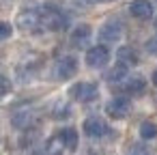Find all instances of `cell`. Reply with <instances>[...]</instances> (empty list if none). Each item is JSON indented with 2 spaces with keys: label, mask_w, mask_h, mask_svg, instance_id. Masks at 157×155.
<instances>
[{
  "label": "cell",
  "mask_w": 157,
  "mask_h": 155,
  "mask_svg": "<svg viewBox=\"0 0 157 155\" xmlns=\"http://www.w3.org/2000/svg\"><path fill=\"white\" fill-rule=\"evenodd\" d=\"M69 26V17L63 15L58 9H43L41 11V28L45 30H65Z\"/></svg>",
  "instance_id": "cell-1"
},
{
  "label": "cell",
  "mask_w": 157,
  "mask_h": 155,
  "mask_svg": "<svg viewBox=\"0 0 157 155\" xmlns=\"http://www.w3.org/2000/svg\"><path fill=\"white\" fill-rule=\"evenodd\" d=\"M17 26L24 33H37V30H41V11H35V9L22 11L17 15Z\"/></svg>",
  "instance_id": "cell-2"
},
{
  "label": "cell",
  "mask_w": 157,
  "mask_h": 155,
  "mask_svg": "<svg viewBox=\"0 0 157 155\" xmlns=\"http://www.w3.org/2000/svg\"><path fill=\"white\" fill-rule=\"evenodd\" d=\"M97 95H99V91H97V84H93V82H78L71 88V97L75 101H82V103L95 101Z\"/></svg>",
  "instance_id": "cell-3"
},
{
  "label": "cell",
  "mask_w": 157,
  "mask_h": 155,
  "mask_svg": "<svg viewBox=\"0 0 157 155\" xmlns=\"http://www.w3.org/2000/svg\"><path fill=\"white\" fill-rule=\"evenodd\" d=\"M108 60H110V50H108L105 45H95V48H90V50L86 52V65L93 67V69L105 67Z\"/></svg>",
  "instance_id": "cell-4"
},
{
  "label": "cell",
  "mask_w": 157,
  "mask_h": 155,
  "mask_svg": "<svg viewBox=\"0 0 157 155\" xmlns=\"http://www.w3.org/2000/svg\"><path fill=\"white\" fill-rule=\"evenodd\" d=\"M129 110H131V103H129L127 97H114V99H110L108 106H105L108 116H110V118H116V121L125 118V116L129 114Z\"/></svg>",
  "instance_id": "cell-5"
},
{
  "label": "cell",
  "mask_w": 157,
  "mask_h": 155,
  "mask_svg": "<svg viewBox=\"0 0 157 155\" xmlns=\"http://www.w3.org/2000/svg\"><path fill=\"white\" fill-rule=\"evenodd\" d=\"M54 71H56V78H58V80H69V78H73L75 71H78V60H75V56H63V58L56 63Z\"/></svg>",
  "instance_id": "cell-6"
},
{
  "label": "cell",
  "mask_w": 157,
  "mask_h": 155,
  "mask_svg": "<svg viewBox=\"0 0 157 155\" xmlns=\"http://www.w3.org/2000/svg\"><path fill=\"white\" fill-rule=\"evenodd\" d=\"M108 131H110L108 123H103V121L97 118V116H90V118L84 121V134L90 136V138H101V136H105Z\"/></svg>",
  "instance_id": "cell-7"
},
{
  "label": "cell",
  "mask_w": 157,
  "mask_h": 155,
  "mask_svg": "<svg viewBox=\"0 0 157 155\" xmlns=\"http://www.w3.org/2000/svg\"><path fill=\"white\" fill-rule=\"evenodd\" d=\"M99 37H101L103 41H118V39L123 37V26H121V22H116V20L105 22V24L99 28Z\"/></svg>",
  "instance_id": "cell-8"
},
{
  "label": "cell",
  "mask_w": 157,
  "mask_h": 155,
  "mask_svg": "<svg viewBox=\"0 0 157 155\" xmlns=\"http://www.w3.org/2000/svg\"><path fill=\"white\" fill-rule=\"evenodd\" d=\"M129 13H131L136 20H148V17L153 15V5H151V0H131Z\"/></svg>",
  "instance_id": "cell-9"
},
{
  "label": "cell",
  "mask_w": 157,
  "mask_h": 155,
  "mask_svg": "<svg viewBox=\"0 0 157 155\" xmlns=\"http://www.w3.org/2000/svg\"><path fill=\"white\" fill-rule=\"evenodd\" d=\"M56 138H58V142H60L67 151H75V149H78V131H75L73 127H65V129H60Z\"/></svg>",
  "instance_id": "cell-10"
},
{
  "label": "cell",
  "mask_w": 157,
  "mask_h": 155,
  "mask_svg": "<svg viewBox=\"0 0 157 155\" xmlns=\"http://www.w3.org/2000/svg\"><path fill=\"white\" fill-rule=\"evenodd\" d=\"M90 35H93V28H90L88 24H80V26L71 33V43H73L75 48H84V45L88 43Z\"/></svg>",
  "instance_id": "cell-11"
},
{
  "label": "cell",
  "mask_w": 157,
  "mask_h": 155,
  "mask_svg": "<svg viewBox=\"0 0 157 155\" xmlns=\"http://www.w3.org/2000/svg\"><path fill=\"white\" fill-rule=\"evenodd\" d=\"M144 91H146V82L142 78H131L125 84V93L131 97H140V95H144Z\"/></svg>",
  "instance_id": "cell-12"
},
{
  "label": "cell",
  "mask_w": 157,
  "mask_h": 155,
  "mask_svg": "<svg viewBox=\"0 0 157 155\" xmlns=\"http://www.w3.org/2000/svg\"><path fill=\"white\" fill-rule=\"evenodd\" d=\"M125 76H127V65H125V63H116V65L105 73V80H108V82H121Z\"/></svg>",
  "instance_id": "cell-13"
},
{
  "label": "cell",
  "mask_w": 157,
  "mask_h": 155,
  "mask_svg": "<svg viewBox=\"0 0 157 155\" xmlns=\"http://www.w3.org/2000/svg\"><path fill=\"white\" fill-rule=\"evenodd\" d=\"M118 60L121 63H125V65H136L138 63V56H136V52L131 50V48H127V45H123V48H118Z\"/></svg>",
  "instance_id": "cell-14"
},
{
  "label": "cell",
  "mask_w": 157,
  "mask_h": 155,
  "mask_svg": "<svg viewBox=\"0 0 157 155\" xmlns=\"http://www.w3.org/2000/svg\"><path fill=\"white\" fill-rule=\"evenodd\" d=\"M140 136H142L144 140H153V138H157V125L151 123V121H144V123L140 125Z\"/></svg>",
  "instance_id": "cell-15"
},
{
  "label": "cell",
  "mask_w": 157,
  "mask_h": 155,
  "mask_svg": "<svg viewBox=\"0 0 157 155\" xmlns=\"http://www.w3.org/2000/svg\"><path fill=\"white\" fill-rule=\"evenodd\" d=\"M30 123H33V112H20V114L13 116V125L15 127H26Z\"/></svg>",
  "instance_id": "cell-16"
},
{
  "label": "cell",
  "mask_w": 157,
  "mask_h": 155,
  "mask_svg": "<svg viewBox=\"0 0 157 155\" xmlns=\"http://www.w3.org/2000/svg\"><path fill=\"white\" fill-rule=\"evenodd\" d=\"M9 91H11V82H9V78L2 71H0V97H5Z\"/></svg>",
  "instance_id": "cell-17"
},
{
  "label": "cell",
  "mask_w": 157,
  "mask_h": 155,
  "mask_svg": "<svg viewBox=\"0 0 157 155\" xmlns=\"http://www.w3.org/2000/svg\"><path fill=\"white\" fill-rule=\"evenodd\" d=\"M11 35H13V28H11V24H7V22H0V41L9 39Z\"/></svg>",
  "instance_id": "cell-18"
},
{
  "label": "cell",
  "mask_w": 157,
  "mask_h": 155,
  "mask_svg": "<svg viewBox=\"0 0 157 155\" xmlns=\"http://www.w3.org/2000/svg\"><path fill=\"white\" fill-rule=\"evenodd\" d=\"M144 48H146V52H148L151 56H157V35L151 37V39L144 43Z\"/></svg>",
  "instance_id": "cell-19"
},
{
  "label": "cell",
  "mask_w": 157,
  "mask_h": 155,
  "mask_svg": "<svg viewBox=\"0 0 157 155\" xmlns=\"http://www.w3.org/2000/svg\"><path fill=\"white\" fill-rule=\"evenodd\" d=\"M67 114H69V108H67V106H65V103H63V108H58V110H56V114H54V116H58V118H60V116H67Z\"/></svg>",
  "instance_id": "cell-20"
},
{
  "label": "cell",
  "mask_w": 157,
  "mask_h": 155,
  "mask_svg": "<svg viewBox=\"0 0 157 155\" xmlns=\"http://www.w3.org/2000/svg\"><path fill=\"white\" fill-rule=\"evenodd\" d=\"M153 84H155V86H157V69H155V71H153Z\"/></svg>",
  "instance_id": "cell-21"
},
{
  "label": "cell",
  "mask_w": 157,
  "mask_h": 155,
  "mask_svg": "<svg viewBox=\"0 0 157 155\" xmlns=\"http://www.w3.org/2000/svg\"><path fill=\"white\" fill-rule=\"evenodd\" d=\"M84 2H88V5H95V2H101V0H84Z\"/></svg>",
  "instance_id": "cell-22"
},
{
  "label": "cell",
  "mask_w": 157,
  "mask_h": 155,
  "mask_svg": "<svg viewBox=\"0 0 157 155\" xmlns=\"http://www.w3.org/2000/svg\"><path fill=\"white\" fill-rule=\"evenodd\" d=\"M101 2H112V0H101Z\"/></svg>",
  "instance_id": "cell-23"
}]
</instances>
